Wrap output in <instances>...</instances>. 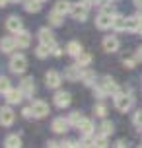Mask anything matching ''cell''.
I'll use <instances>...</instances> for the list:
<instances>
[{"mask_svg": "<svg viewBox=\"0 0 142 148\" xmlns=\"http://www.w3.org/2000/svg\"><path fill=\"white\" fill-rule=\"evenodd\" d=\"M119 90L121 88L117 86V82L113 80L111 76H103V78H99V82H96V86H94V92H96L99 97H103V96H115Z\"/></svg>", "mask_w": 142, "mask_h": 148, "instance_id": "6da1fadb", "label": "cell"}, {"mask_svg": "<svg viewBox=\"0 0 142 148\" xmlns=\"http://www.w3.org/2000/svg\"><path fill=\"white\" fill-rule=\"evenodd\" d=\"M115 107L119 111H128L132 107V96H130V90H119L115 96H113Z\"/></svg>", "mask_w": 142, "mask_h": 148, "instance_id": "7a4b0ae2", "label": "cell"}, {"mask_svg": "<svg viewBox=\"0 0 142 148\" xmlns=\"http://www.w3.org/2000/svg\"><path fill=\"white\" fill-rule=\"evenodd\" d=\"M25 68H27V59H25L23 55H14V57L10 59V70L14 74H23Z\"/></svg>", "mask_w": 142, "mask_h": 148, "instance_id": "3957f363", "label": "cell"}, {"mask_svg": "<svg viewBox=\"0 0 142 148\" xmlns=\"http://www.w3.org/2000/svg\"><path fill=\"white\" fill-rule=\"evenodd\" d=\"M88 10H90V8L86 6L84 2H78V4H72V8H70V16H72L74 20H78V22H84V20L88 18Z\"/></svg>", "mask_w": 142, "mask_h": 148, "instance_id": "277c9868", "label": "cell"}, {"mask_svg": "<svg viewBox=\"0 0 142 148\" xmlns=\"http://www.w3.org/2000/svg\"><path fill=\"white\" fill-rule=\"evenodd\" d=\"M84 68H86V66H80V64H74V66H68L66 70H64V78H66V80H70V82L82 80Z\"/></svg>", "mask_w": 142, "mask_h": 148, "instance_id": "5b68a950", "label": "cell"}, {"mask_svg": "<svg viewBox=\"0 0 142 148\" xmlns=\"http://www.w3.org/2000/svg\"><path fill=\"white\" fill-rule=\"evenodd\" d=\"M31 109H33V115L37 119H43L51 113V111H49V105H47L45 101H41V99H35V101L31 103Z\"/></svg>", "mask_w": 142, "mask_h": 148, "instance_id": "8992f818", "label": "cell"}, {"mask_svg": "<svg viewBox=\"0 0 142 148\" xmlns=\"http://www.w3.org/2000/svg\"><path fill=\"white\" fill-rule=\"evenodd\" d=\"M113 18H115V14L101 12V14L96 18V25L99 27V29H109V27H113Z\"/></svg>", "mask_w": 142, "mask_h": 148, "instance_id": "52a82bcc", "label": "cell"}, {"mask_svg": "<svg viewBox=\"0 0 142 148\" xmlns=\"http://www.w3.org/2000/svg\"><path fill=\"white\" fill-rule=\"evenodd\" d=\"M60 82H62V74L57 72V70H49V72L45 74V84H47V88H59L60 86Z\"/></svg>", "mask_w": 142, "mask_h": 148, "instance_id": "ba28073f", "label": "cell"}, {"mask_svg": "<svg viewBox=\"0 0 142 148\" xmlns=\"http://www.w3.org/2000/svg\"><path fill=\"white\" fill-rule=\"evenodd\" d=\"M14 37H16V43H18L20 49H27V47L31 45V33L29 31L20 29L18 33H14Z\"/></svg>", "mask_w": 142, "mask_h": 148, "instance_id": "9c48e42d", "label": "cell"}, {"mask_svg": "<svg viewBox=\"0 0 142 148\" xmlns=\"http://www.w3.org/2000/svg\"><path fill=\"white\" fill-rule=\"evenodd\" d=\"M14 119H16V113L10 107H0V125L2 127L14 125Z\"/></svg>", "mask_w": 142, "mask_h": 148, "instance_id": "30bf717a", "label": "cell"}, {"mask_svg": "<svg viewBox=\"0 0 142 148\" xmlns=\"http://www.w3.org/2000/svg\"><path fill=\"white\" fill-rule=\"evenodd\" d=\"M37 37H39V41H41V43L49 45L51 49H53V45H57V43H55V35H53V31L49 29V27H41L39 33H37Z\"/></svg>", "mask_w": 142, "mask_h": 148, "instance_id": "8fae6325", "label": "cell"}, {"mask_svg": "<svg viewBox=\"0 0 142 148\" xmlns=\"http://www.w3.org/2000/svg\"><path fill=\"white\" fill-rule=\"evenodd\" d=\"M68 127H70L68 119H62V117H57V119H55V121L51 123L53 133H57V134H64V133L68 131Z\"/></svg>", "mask_w": 142, "mask_h": 148, "instance_id": "7c38bea8", "label": "cell"}, {"mask_svg": "<svg viewBox=\"0 0 142 148\" xmlns=\"http://www.w3.org/2000/svg\"><path fill=\"white\" fill-rule=\"evenodd\" d=\"M6 29L10 31V33H18L20 29H23L22 18H20V16H10L6 20Z\"/></svg>", "mask_w": 142, "mask_h": 148, "instance_id": "4fadbf2b", "label": "cell"}, {"mask_svg": "<svg viewBox=\"0 0 142 148\" xmlns=\"http://www.w3.org/2000/svg\"><path fill=\"white\" fill-rule=\"evenodd\" d=\"M76 129H78V131H80L84 136H91L96 127H94V121H91V119H86V117H84L82 121H80V123L76 125Z\"/></svg>", "mask_w": 142, "mask_h": 148, "instance_id": "5bb4252c", "label": "cell"}, {"mask_svg": "<svg viewBox=\"0 0 142 148\" xmlns=\"http://www.w3.org/2000/svg\"><path fill=\"white\" fill-rule=\"evenodd\" d=\"M4 96H6V101H8V103L14 105V103H20V101L23 99V92H22V90H16V88H10Z\"/></svg>", "mask_w": 142, "mask_h": 148, "instance_id": "9a60e30c", "label": "cell"}, {"mask_svg": "<svg viewBox=\"0 0 142 148\" xmlns=\"http://www.w3.org/2000/svg\"><path fill=\"white\" fill-rule=\"evenodd\" d=\"M70 101H72V99H70V94H68V92H57V94H55V105L60 107V109L68 107Z\"/></svg>", "mask_w": 142, "mask_h": 148, "instance_id": "2e32d148", "label": "cell"}, {"mask_svg": "<svg viewBox=\"0 0 142 148\" xmlns=\"http://www.w3.org/2000/svg\"><path fill=\"white\" fill-rule=\"evenodd\" d=\"M119 47H121V43H119V39L115 35H107L103 39V49L107 53H115V51H119Z\"/></svg>", "mask_w": 142, "mask_h": 148, "instance_id": "e0dca14e", "label": "cell"}, {"mask_svg": "<svg viewBox=\"0 0 142 148\" xmlns=\"http://www.w3.org/2000/svg\"><path fill=\"white\" fill-rule=\"evenodd\" d=\"M16 47H18L16 37H2L0 39V51L2 53H12V51H16Z\"/></svg>", "mask_w": 142, "mask_h": 148, "instance_id": "ac0fdd59", "label": "cell"}, {"mask_svg": "<svg viewBox=\"0 0 142 148\" xmlns=\"http://www.w3.org/2000/svg\"><path fill=\"white\" fill-rule=\"evenodd\" d=\"M20 90L23 92V96H33L35 94V82H33V78H23L22 82H20Z\"/></svg>", "mask_w": 142, "mask_h": 148, "instance_id": "d6986e66", "label": "cell"}, {"mask_svg": "<svg viewBox=\"0 0 142 148\" xmlns=\"http://www.w3.org/2000/svg\"><path fill=\"white\" fill-rule=\"evenodd\" d=\"M142 29V16H130V18H127V31H132V33H136V31Z\"/></svg>", "mask_w": 142, "mask_h": 148, "instance_id": "ffe728a7", "label": "cell"}, {"mask_svg": "<svg viewBox=\"0 0 142 148\" xmlns=\"http://www.w3.org/2000/svg\"><path fill=\"white\" fill-rule=\"evenodd\" d=\"M41 0H23V8H25V12H29V14H37L39 10H41Z\"/></svg>", "mask_w": 142, "mask_h": 148, "instance_id": "44dd1931", "label": "cell"}, {"mask_svg": "<svg viewBox=\"0 0 142 148\" xmlns=\"http://www.w3.org/2000/svg\"><path fill=\"white\" fill-rule=\"evenodd\" d=\"M70 8H72V4H70L68 0H59V2L55 4V8H53V10L64 16V14H70Z\"/></svg>", "mask_w": 142, "mask_h": 148, "instance_id": "7402d4cb", "label": "cell"}, {"mask_svg": "<svg viewBox=\"0 0 142 148\" xmlns=\"http://www.w3.org/2000/svg\"><path fill=\"white\" fill-rule=\"evenodd\" d=\"M113 29L115 31H125L127 29V18L115 14V18H113Z\"/></svg>", "mask_w": 142, "mask_h": 148, "instance_id": "603a6c76", "label": "cell"}, {"mask_svg": "<svg viewBox=\"0 0 142 148\" xmlns=\"http://www.w3.org/2000/svg\"><path fill=\"white\" fill-rule=\"evenodd\" d=\"M4 146L6 148H20L22 146V138L18 134H10V136H6V140H4Z\"/></svg>", "mask_w": 142, "mask_h": 148, "instance_id": "cb8c5ba5", "label": "cell"}, {"mask_svg": "<svg viewBox=\"0 0 142 148\" xmlns=\"http://www.w3.org/2000/svg\"><path fill=\"white\" fill-rule=\"evenodd\" d=\"M66 53L72 55V57H78V55L82 53V45L78 43V41H70V43L66 45Z\"/></svg>", "mask_w": 142, "mask_h": 148, "instance_id": "d4e9b609", "label": "cell"}, {"mask_svg": "<svg viewBox=\"0 0 142 148\" xmlns=\"http://www.w3.org/2000/svg\"><path fill=\"white\" fill-rule=\"evenodd\" d=\"M82 82L86 84V86H94V84H96V72H94V70H86V68H84Z\"/></svg>", "mask_w": 142, "mask_h": 148, "instance_id": "484cf974", "label": "cell"}, {"mask_svg": "<svg viewBox=\"0 0 142 148\" xmlns=\"http://www.w3.org/2000/svg\"><path fill=\"white\" fill-rule=\"evenodd\" d=\"M35 55H37V59H47L49 55H51V47L49 45H39L37 49H35Z\"/></svg>", "mask_w": 142, "mask_h": 148, "instance_id": "4316f807", "label": "cell"}, {"mask_svg": "<svg viewBox=\"0 0 142 148\" xmlns=\"http://www.w3.org/2000/svg\"><path fill=\"white\" fill-rule=\"evenodd\" d=\"M62 18H64L62 14H59V12H55V10H53L51 14H49V23L55 25V27H59L60 23H62Z\"/></svg>", "mask_w": 142, "mask_h": 148, "instance_id": "83f0119b", "label": "cell"}, {"mask_svg": "<svg viewBox=\"0 0 142 148\" xmlns=\"http://www.w3.org/2000/svg\"><path fill=\"white\" fill-rule=\"evenodd\" d=\"M90 62H91V57L88 55V53H84V51L76 57V64H80V66H88Z\"/></svg>", "mask_w": 142, "mask_h": 148, "instance_id": "f1b7e54d", "label": "cell"}, {"mask_svg": "<svg viewBox=\"0 0 142 148\" xmlns=\"http://www.w3.org/2000/svg\"><path fill=\"white\" fill-rule=\"evenodd\" d=\"M94 144L96 146H99V148H103V146H107V134H96L94 136Z\"/></svg>", "mask_w": 142, "mask_h": 148, "instance_id": "f546056e", "label": "cell"}, {"mask_svg": "<svg viewBox=\"0 0 142 148\" xmlns=\"http://www.w3.org/2000/svg\"><path fill=\"white\" fill-rule=\"evenodd\" d=\"M99 129H101V133H103V134H107V136H109V134H113V131H115V127H113V123H111V121H103Z\"/></svg>", "mask_w": 142, "mask_h": 148, "instance_id": "4dcf8cb0", "label": "cell"}, {"mask_svg": "<svg viewBox=\"0 0 142 148\" xmlns=\"http://www.w3.org/2000/svg\"><path fill=\"white\" fill-rule=\"evenodd\" d=\"M82 113H80V111H74V113H70V117H68V123H70V125L72 127H76L78 125V123H80V121H82Z\"/></svg>", "mask_w": 142, "mask_h": 148, "instance_id": "1f68e13d", "label": "cell"}, {"mask_svg": "<svg viewBox=\"0 0 142 148\" xmlns=\"http://www.w3.org/2000/svg\"><path fill=\"white\" fill-rule=\"evenodd\" d=\"M10 88H12V86H10V80H8L6 76H0V92H2V94H6Z\"/></svg>", "mask_w": 142, "mask_h": 148, "instance_id": "d6a6232c", "label": "cell"}, {"mask_svg": "<svg viewBox=\"0 0 142 148\" xmlns=\"http://www.w3.org/2000/svg\"><path fill=\"white\" fill-rule=\"evenodd\" d=\"M94 111H96L97 117H105V113H107V107H105L103 103H97L96 107H94Z\"/></svg>", "mask_w": 142, "mask_h": 148, "instance_id": "836d02e7", "label": "cell"}, {"mask_svg": "<svg viewBox=\"0 0 142 148\" xmlns=\"http://www.w3.org/2000/svg\"><path fill=\"white\" fill-rule=\"evenodd\" d=\"M132 121H134V125H136V127H140V129H142V109H138V111L134 113Z\"/></svg>", "mask_w": 142, "mask_h": 148, "instance_id": "e575fe53", "label": "cell"}, {"mask_svg": "<svg viewBox=\"0 0 142 148\" xmlns=\"http://www.w3.org/2000/svg\"><path fill=\"white\" fill-rule=\"evenodd\" d=\"M101 12H107V14H115V6H113V2H107L103 4V10Z\"/></svg>", "mask_w": 142, "mask_h": 148, "instance_id": "d590c367", "label": "cell"}, {"mask_svg": "<svg viewBox=\"0 0 142 148\" xmlns=\"http://www.w3.org/2000/svg\"><path fill=\"white\" fill-rule=\"evenodd\" d=\"M80 146H96V144H94V138H90V136H84L82 142H80Z\"/></svg>", "mask_w": 142, "mask_h": 148, "instance_id": "8d00e7d4", "label": "cell"}, {"mask_svg": "<svg viewBox=\"0 0 142 148\" xmlns=\"http://www.w3.org/2000/svg\"><path fill=\"white\" fill-rule=\"evenodd\" d=\"M136 60H138V59H125V60H123V64H125L127 68H134Z\"/></svg>", "mask_w": 142, "mask_h": 148, "instance_id": "74e56055", "label": "cell"}, {"mask_svg": "<svg viewBox=\"0 0 142 148\" xmlns=\"http://www.w3.org/2000/svg\"><path fill=\"white\" fill-rule=\"evenodd\" d=\"M51 55H53V57H60V55H62V49H60L59 45H53V49H51Z\"/></svg>", "mask_w": 142, "mask_h": 148, "instance_id": "f35d334b", "label": "cell"}, {"mask_svg": "<svg viewBox=\"0 0 142 148\" xmlns=\"http://www.w3.org/2000/svg\"><path fill=\"white\" fill-rule=\"evenodd\" d=\"M22 113H23V117H25V119H31V117H35V115H33V109H31V107H25V109H23Z\"/></svg>", "mask_w": 142, "mask_h": 148, "instance_id": "ab89813d", "label": "cell"}, {"mask_svg": "<svg viewBox=\"0 0 142 148\" xmlns=\"http://www.w3.org/2000/svg\"><path fill=\"white\" fill-rule=\"evenodd\" d=\"M136 59H138V60L142 62V45L138 47V51H136Z\"/></svg>", "mask_w": 142, "mask_h": 148, "instance_id": "60d3db41", "label": "cell"}, {"mask_svg": "<svg viewBox=\"0 0 142 148\" xmlns=\"http://www.w3.org/2000/svg\"><path fill=\"white\" fill-rule=\"evenodd\" d=\"M115 146H119V148H123V146H127V142H125V140H119V142H117V144H115Z\"/></svg>", "mask_w": 142, "mask_h": 148, "instance_id": "b9f144b4", "label": "cell"}, {"mask_svg": "<svg viewBox=\"0 0 142 148\" xmlns=\"http://www.w3.org/2000/svg\"><path fill=\"white\" fill-rule=\"evenodd\" d=\"M8 2H10V0H0V8H4V6H8Z\"/></svg>", "mask_w": 142, "mask_h": 148, "instance_id": "7bdbcfd3", "label": "cell"}, {"mask_svg": "<svg viewBox=\"0 0 142 148\" xmlns=\"http://www.w3.org/2000/svg\"><path fill=\"white\" fill-rule=\"evenodd\" d=\"M134 4H136L138 8H142V0H134Z\"/></svg>", "mask_w": 142, "mask_h": 148, "instance_id": "ee69618b", "label": "cell"}, {"mask_svg": "<svg viewBox=\"0 0 142 148\" xmlns=\"http://www.w3.org/2000/svg\"><path fill=\"white\" fill-rule=\"evenodd\" d=\"M10 2H12V4H18V2H22V0H10Z\"/></svg>", "mask_w": 142, "mask_h": 148, "instance_id": "f6af8a7d", "label": "cell"}, {"mask_svg": "<svg viewBox=\"0 0 142 148\" xmlns=\"http://www.w3.org/2000/svg\"><path fill=\"white\" fill-rule=\"evenodd\" d=\"M41 2H47V0H41Z\"/></svg>", "mask_w": 142, "mask_h": 148, "instance_id": "bcb514c9", "label": "cell"}, {"mask_svg": "<svg viewBox=\"0 0 142 148\" xmlns=\"http://www.w3.org/2000/svg\"><path fill=\"white\" fill-rule=\"evenodd\" d=\"M109 2H115V0H109Z\"/></svg>", "mask_w": 142, "mask_h": 148, "instance_id": "7dc6e473", "label": "cell"}]
</instances>
